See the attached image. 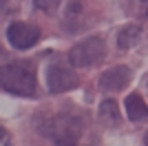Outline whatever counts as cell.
<instances>
[{
	"mask_svg": "<svg viewBox=\"0 0 148 146\" xmlns=\"http://www.w3.org/2000/svg\"><path fill=\"white\" fill-rule=\"evenodd\" d=\"M0 86L2 91L22 97H33L38 93V80L29 64L9 62L0 69Z\"/></svg>",
	"mask_w": 148,
	"mask_h": 146,
	"instance_id": "cell-1",
	"label": "cell"
},
{
	"mask_svg": "<svg viewBox=\"0 0 148 146\" xmlns=\"http://www.w3.org/2000/svg\"><path fill=\"white\" fill-rule=\"evenodd\" d=\"M84 131V122L73 113H62L49 122V135L56 146H75Z\"/></svg>",
	"mask_w": 148,
	"mask_h": 146,
	"instance_id": "cell-2",
	"label": "cell"
},
{
	"mask_svg": "<svg viewBox=\"0 0 148 146\" xmlns=\"http://www.w3.org/2000/svg\"><path fill=\"white\" fill-rule=\"evenodd\" d=\"M106 55V42L99 36H91L86 40L77 42L71 51H69V62L75 69H86V67H95L104 60Z\"/></svg>",
	"mask_w": 148,
	"mask_h": 146,
	"instance_id": "cell-3",
	"label": "cell"
},
{
	"mask_svg": "<svg viewBox=\"0 0 148 146\" xmlns=\"http://www.w3.org/2000/svg\"><path fill=\"white\" fill-rule=\"evenodd\" d=\"M7 38H9V44L13 49L25 51V49H31L40 40V29L27 22H11L7 27Z\"/></svg>",
	"mask_w": 148,
	"mask_h": 146,
	"instance_id": "cell-4",
	"label": "cell"
},
{
	"mask_svg": "<svg viewBox=\"0 0 148 146\" xmlns=\"http://www.w3.org/2000/svg\"><path fill=\"white\" fill-rule=\"evenodd\" d=\"M80 84V80L73 71L64 64H51L47 71V86L51 93H64Z\"/></svg>",
	"mask_w": 148,
	"mask_h": 146,
	"instance_id": "cell-5",
	"label": "cell"
},
{
	"mask_svg": "<svg viewBox=\"0 0 148 146\" xmlns=\"http://www.w3.org/2000/svg\"><path fill=\"white\" fill-rule=\"evenodd\" d=\"M130 69L128 67H113L99 78V86L106 91H122L124 86L130 82Z\"/></svg>",
	"mask_w": 148,
	"mask_h": 146,
	"instance_id": "cell-6",
	"label": "cell"
},
{
	"mask_svg": "<svg viewBox=\"0 0 148 146\" xmlns=\"http://www.w3.org/2000/svg\"><path fill=\"white\" fill-rule=\"evenodd\" d=\"M124 109H126V115H128L133 122H142V120L148 117V106L142 100V95H137V93H130V95L126 97Z\"/></svg>",
	"mask_w": 148,
	"mask_h": 146,
	"instance_id": "cell-7",
	"label": "cell"
},
{
	"mask_svg": "<svg viewBox=\"0 0 148 146\" xmlns=\"http://www.w3.org/2000/svg\"><path fill=\"white\" fill-rule=\"evenodd\" d=\"M139 38H142V29L137 24H126L117 36V44H119V49H130L139 42Z\"/></svg>",
	"mask_w": 148,
	"mask_h": 146,
	"instance_id": "cell-8",
	"label": "cell"
},
{
	"mask_svg": "<svg viewBox=\"0 0 148 146\" xmlns=\"http://www.w3.org/2000/svg\"><path fill=\"white\" fill-rule=\"evenodd\" d=\"M99 117H102V122H106V124H117L119 122V109H117V102L115 100H104L102 102V106H99Z\"/></svg>",
	"mask_w": 148,
	"mask_h": 146,
	"instance_id": "cell-9",
	"label": "cell"
},
{
	"mask_svg": "<svg viewBox=\"0 0 148 146\" xmlns=\"http://www.w3.org/2000/svg\"><path fill=\"white\" fill-rule=\"evenodd\" d=\"M60 2H62V0H36V7H38V9H42V11H47V13H51Z\"/></svg>",
	"mask_w": 148,
	"mask_h": 146,
	"instance_id": "cell-10",
	"label": "cell"
},
{
	"mask_svg": "<svg viewBox=\"0 0 148 146\" xmlns=\"http://www.w3.org/2000/svg\"><path fill=\"white\" fill-rule=\"evenodd\" d=\"M144 144H146V146H148V133H146V137H144Z\"/></svg>",
	"mask_w": 148,
	"mask_h": 146,
	"instance_id": "cell-11",
	"label": "cell"
}]
</instances>
